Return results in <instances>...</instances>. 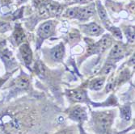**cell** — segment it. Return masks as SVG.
<instances>
[{"mask_svg": "<svg viewBox=\"0 0 135 134\" xmlns=\"http://www.w3.org/2000/svg\"><path fill=\"white\" fill-rule=\"evenodd\" d=\"M114 115L113 112H96L92 113V121L95 130L99 134H109Z\"/></svg>", "mask_w": 135, "mask_h": 134, "instance_id": "cell-1", "label": "cell"}, {"mask_svg": "<svg viewBox=\"0 0 135 134\" xmlns=\"http://www.w3.org/2000/svg\"><path fill=\"white\" fill-rule=\"evenodd\" d=\"M20 128V121L14 113L6 112L0 116V130L13 134L18 132Z\"/></svg>", "mask_w": 135, "mask_h": 134, "instance_id": "cell-2", "label": "cell"}, {"mask_svg": "<svg viewBox=\"0 0 135 134\" xmlns=\"http://www.w3.org/2000/svg\"><path fill=\"white\" fill-rule=\"evenodd\" d=\"M68 116L76 122L83 123L88 120V112L85 107L80 105H76L69 110Z\"/></svg>", "mask_w": 135, "mask_h": 134, "instance_id": "cell-3", "label": "cell"}, {"mask_svg": "<svg viewBox=\"0 0 135 134\" xmlns=\"http://www.w3.org/2000/svg\"><path fill=\"white\" fill-rule=\"evenodd\" d=\"M68 98L73 101L77 103H84L88 101L87 92L83 90L76 89V90H70L67 91Z\"/></svg>", "mask_w": 135, "mask_h": 134, "instance_id": "cell-4", "label": "cell"}, {"mask_svg": "<svg viewBox=\"0 0 135 134\" xmlns=\"http://www.w3.org/2000/svg\"><path fill=\"white\" fill-rule=\"evenodd\" d=\"M54 32V23L52 21H47L40 26L37 34L41 40L49 37Z\"/></svg>", "mask_w": 135, "mask_h": 134, "instance_id": "cell-5", "label": "cell"}, {"mask_svg": "<svg viewBox=\"0 0 135 134\" xmlns=\"http://www.w3.org/2000/svg\"><path fill=\"white\" fill-rule=\"evenodd\" d=\"M95 13V6L93 4L83 7L82 8H78V12L76 18L80 20H86L91 17Z\"/></svg>", "mask_w": 135, "mask_h": 134, "instance_id": "cell-6", "label": "cell"}, {"mask_svg": "<svg viewBox=\"0 0 135 134\" xmlns=\"http://www.w3.org/2000/svg\"><path fill=\"white\" fill-rule=\"evenodd\" d=\"M20 52L24 63L28 66L30 65L32 61V53L29 45L27 44H22L20 48Z\"/></svg>", "mask_w": 135, "mask_h": 134, "instance_id": "cell-7", "label": "cell"}, {"mask_svg": "<svg viewBox=\"0 0 135 134\" xmlns=\"http://www.w3.org/2000/svg\"><path fill=\"white\" fill-rule=\"evenodd\" d=\"M82 28L84 32L91 36H99L103 32L102 28L95 23H91L87 25H83Z\"/></svg>", "mask_w": 135, "mask_h": 134, "instance_id": "cell-8", "label": "cell"}, {"mask_svg": "<svg viewBox=\"0 0 135 134\" xmlns=\"http://www.w3.org/2000/svg\"><path fill=\"white\" fill-rule=\"evenodd\" d=\"M112 42L113 41H112V38L110 37V36L105 35L101 38V40L96 44L95 49H97L100 53H103L108 47L111 46Z\"/></svg>", "mask_w": 135, "mask_h": 134, "instance_id": "cell-9", "label": "cell"}, {"mask_svg": "<svg viewBox=\"0 0 135 134\" xmlns=\"http://www.w3.org/2000/svg\"><path fill=\"white\" fill-rule=\"evenodd\" d=\"M64 54H65V48H64L63 44L62 43L57 45L51 50V56L53 59L54 61H57V62L62 61V59L64 57Z\"/></svg>", "mask_w": 135, "mask_h": 134, "instance_id": "cell-10", "label": "cell"}, {"mask_svg": "<svg viewBox=\"0 0 135 134\" xmlns=\"http://www.w3.org/2000/svg\"><path fill=\"white\" fill-rule=\"evenodd\" d=\"M29 86V79L26 76H20L14 83V87L17 90H26Z\"/></svg>", "mask_w": 135, "mask_h": 134, "instance_id": "cell-11", "label": "cell"}, {"mask_svg": "<svg viewBox=\"0 0 135 134\" xmlns=\"http://www.w3.org/2000/svg\"><path fill=\"white\" fill-rule=\"evenodd\" d=\"M0 56H1L2 59L3 60V62H5L7 66H12L16 63L13 54H12V53L9 51L8 49L3 50L0 53Z\"/></svg>", "mask_w": 135, "mask_h": 134, "instance_id": "cell-12", "label": "cell"}, {"mask_svg": "<svg viewBox=\"0 0 135 134\" xmlns=\"http://www.w3.org/2000/svg\"><path fill=\"white\" fill-rule=\"evenodd\" d=\"M124 56V48L120 44H117L113 46L111 52H110V58L112 59H120Z\"/></svg>", "mask_w": 135, "mask_h": 134, "instance_id": "cell-13", "label": "cell"}, {"mask_svg": "<svg viewBox=\"0 0 135 134\" xmlns=\"http://www.w3.org/2000/svg\"><path fill=\"white\" fill-rule=\"evenodd\" d=\"M120 117L122 119V120L126 121V122H129V121L131 120V107L129 105H125L122 106L120 109Z\"/></svg>", "mask_w": 135, "mask_h": 134, "instance_id": "cell-14", "label": "cell"}, {"mask_svg": "<svg viewBox=\"0 0 135 134\" xmlns=\"http://www.w3.org/2000/svg\"><path fill=\"white\" fill-rule=\"evenodd\" d=\"M14 39L17 44H21L24 40H25V34H24L23 29L20 27H16L13 33Z\"/></svg>", "mask_w": 135, "mask_h": 134, "instance_id": "cell-15", "label": "cell"}, {"mask_svg": "<svg viewBox=\"0 0 135 134\" xmlns=\"http://www.w3.org/2000/svg\"><path fill=\"white\" fill-rule=\"evenodd\" d=\"M97 11H98V13H99L100 18L104 21V23H106L107 21H108L107 12H106L104 7H103V5L101 4V3L99 1L97 2Z\"/></svg>", "mask_w": 135, "mask_h": 134, "instance_id": "cell-16", "label": "cell"}, {"mask_svg": "<svg viewBox=\"0 0 135 134\" xmlns=\"http://www.w3.org/2000/svg\"><path fill=\"white\" fill-rule=\"evenodd\" d=\"M104 84V79H96L91 84V89L95 91H99L100 90Z\"/></svg>", "mask_w": 135, "mask_h": 134, "instance_id": "cell-17", "label": "cell"}, {"mask_svg": "<svg viewBox=\"0 0 135 134\" xmlns=\"http://www.w3.org/2000/svg\"><path fill=\"white\" fill-rule=\"evenodd\" d=\"M126 36L129 42H133L134 41V29H133V28H127V30H126Z\"/></svg>", "mask_w": 135, "mask_h": 134, "instance_id": "cell-18", "label": "cell"}, {"mask_svg": "<svg viewBox=\"0 0 135 134\" xmlns=\"http://www.w3.org/2000/svg\"><path fill=\"white\" fill-rule=\"evenodd\" d=\"M11 29L10 23L3 20H0V32H6Z\"/></svg>", "mask_w": 135, "mask_h": 134, "instance_id": "cell-19", "label": "cell"}, {"mask_svg": "<svg viewBox=\"0 0 135 134\" xmlns=\"http://www.w3.org/2000/svg\"><path fill=\"white\" fill-rule=\"evenodd\" d=\"M109 29H110V31L112 32V33L113 34V36H115L116 38H117V39H119V40H121V39H122L121 32H120V30L118 28H116V27H111Z\"/></svg>", "mask_w": 135, "mask_h": 134, "instance_id": "cell-20", "label": "cell"}, {"mask_svg": "<svg viewBox=\"0 0 135 134\" xmlns=\"http://www.w3.org/2000/svg\"><path fill=\"white\" fill-rule=\"evenodd\" d=\"M77 12H78V7L70 8L66 12V16L70 18H76Z\"/></svg>", "mask_w": 135, "mask_h": 134, "instance_id": "cell-21", "label": "cell"}, {"mask_svg": "<svg viewBox=\"0 0 135 134\" xmlns=\"http://www.w3.org/2000/svg\"><path fill=\"white\" fill-rule=\"evenodd\" d=\"M36 71H37L38 75H43V74H45V66L41 62H38L36 64Z\"/></svg>", "mask_w": 135, "mask_h": 134, "instance_id": "cell-22", "label": "cell"}, {"mask_svg": "<svg viewBox=\"0 0 135 134\" xmlns=\"http://www.w3.org/2000/svg\"><path fill=\"white\" fill-rule=\"evenodd\" d=\"M56 134H73V131L69 130V129H66V130H63V131L58 132Z\"/></svg>", "mask_w": 135, "mask_h": 134, "instance_id": "cell-23", "label": "cell"}, {"mask_svg": "<svg viewBox=\"0 0 135 134\" xmlns=\"http://www.w3.org/2000/svg\"><path fill=\"white\" fill-rule=\"evenodd\" d=\"M79 130H80V134H87V133H86V132L83 130V128H82L81 125L79 126Z\"/></svg>", "mask_w": 135, "mask_h": 134, "instance_id": "cell-24", "label": "cell"}, {"mask_svg": "<svg viewBox=\"0 0 135 134\" xmlns=\"http://www.w3.org/2000/svg\"><path fill=\"white\" fill-rule=\"evenodd\" d=\"M26 0H18V2H19V3H23V2H25Z\"/></svg>", "mask_w": 135, "mask_h": 134, "instance_id": "cell-25", "label": "cell"}, {"mask_svg": "<svg viewBox=\"0 0 135 134\" xmlns=\"http://www.w3.org/2000/svg\"><path fill=\"white\" fill-rule=\"evenodd\" d=\"M0 41H1V38H0Z\"/></svg>", "mask_w": 135, "mask_h": 134, "instance_id": "cell-26", "label": "cell"}]
</instances>
